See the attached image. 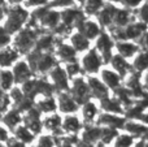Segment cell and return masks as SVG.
Here are the masks:
<instances>
[{"label":"cell","mask_w":148,"mask_h":147,"mask_svg":"<svg viewBox=\"0 0 148 147\" xmlns=\"http://www.w3.org/2000/svg\"><path fill=\"white\" fill-rule=\"evenodd\" d=\"M30 17L31 12H29L25 7H21V4L9 5V9L3 16V29L13 35L25 27V25L30 21Z\"/></svg>","instance_id":"obj_1"},{"label":"cell","mask_w":148,"mask_h":147,"mask_svg":"<svg viewBox=\"0 0 148 147\" xmlns=\"http://www.w3.org/2000/svg\"><path fill=\"white\" fill-rule=\"evenodd\" d=\"M39 35H40V34H39L36 26H31L30 23H29V26H25V27L21 29L18 33L14 34L13 47H14L21 55H27L29 52L35 49L36 41H38Z\"/></svg>","instance_id":"obj_2"},{"label":"cell","mask_w":148,"mask_h":147,"mask_svg":"<svg viewBox=\"0 0 148 147\" xmlns=\"http://www.w3.org/2000/svg\"><path fill=\"white\" fill-rule=\"evenodd\" d=\"M79 63L82 65L83 73L92 76L97 72H101L103 65H104L105 61L103 59V56L100 55V52L94 47V48H90L88 51L84 52L83 56L79 60Z\"/></svg>","instance_id":"obj_3"},{"label":"cell","mask_w":148,"mask_h":147,"mask_svg":"<svg viewBox=\"0 0 148 147\" xmlns=\"http://www.w3.org/2000/svg\"><path fill=\"white\" fill-rule=\"evenodd\" d=\"M69 91L74 96V99H75L81 106H83L84 103H87V102L92 98L91 90H90V86H88V81L84 80V78L81 77V76L73 78L72 83H70Z\"/></svg>","instance_id":"obj_4"},{"label":"cell","mask_w":148,"mask_h":147,"mask_svg":"<svg viewBox=\"0 0 148 147\" xmlns=\"http://www.w3.org/2000/svg\"><path fill=\"white\" fill-rule=\"evenodd\" d=\"M95 48L100 52L105 63H109L112 56L114 55L116 48V39L110 33H104L103 31L96 39H95Z\"/></svg>","instance_id":"obj_5"},{"label":"cell","mask_w":148,"mask_h":147,"mask_svg":"<svg viewBox=\"0 0 148 147\" xmlns=\"http://www.w3.org/2000/svg\"><path fill=\"white\" fill-rule=\"evenodd\" d=\"M49 81L52 82V85L55 86L57 93H62V91H69L70 90V77L68 74L65 67H61L60 64H57L51 72L48 73Z\"/></svg>","instance_id":"obj_6"},{"label":"cell","mask_w":148,"mask_h":147,"mask_svg":"<svg viewBox=\"0 0 148 147\" xmlns=\"http://www.w3.org/2000/svg\"><path fill=\"white\" fill-rule=\"evenodd\" d=\"M13 74H14L16 78V83L17 85H22L26 81H29L30 78H33L34 76V70L33 68L30 67L27 60H18L12 68Z\"/></svg>","instance_id":"obj_7"},{"label":"cell","mask_w":148,"mask_h":147,"mask_svg":"<svg viewBox=\"0 0 148 147\" xmlns=\"http://www.w3.org/2000/svg\"><path fill=\"white\" fill-rule=\"evenodd\" d=\"M116 10H117V7L113 3H109V1L105 3V5L101 8V10L96 14V20L101 25V27H105V29L112 27Z\"/></svg>","instance_id":"obj_8"},{"label":"cell","mask_w":148,"mask_h":147,"mask_svg":"<svg viewBox=\"0 0 148 147\" xmlns=\"http://www.w3.org/2000/svg\"><path fill=\"white\" fill-rule=\"evenodd\" d=\"M87 81H88L91 95L94 99L103 100V99L109 96V89H108V86L103 82V80H99V78L94 77V76H88V77H87Z\"/></svg>","instance_id":"obj_9"},{"label":"cell","mask_w":148,"mask_h":147,"mask_svg":"<svg viewBox=\"0 0 148 147\" xmlns=\"http://www.w3.org/2000/svg\"><path fill=\"white\" fill-rule=\"evenodd\" d=\"M57 104H59V109L64 113H73L79 108L81 104L74 99V96L70 94V91H62L59 93L57 96Z\"/></svg>","instance_id":"obj_10"},{"label":"cell","mask_w":148,"mask_h":147,"mask_svg":"<svg viewBox=\"0 0 148 147\" xmlns=\"http://www.w3.org/2000/svg\"><path fill=\"white\" fill-rule=\"evenodd\" d=\"M77 54L78 52L75 51V48L70 43H61L60 42L55 48V55H56L57 60L60 63H64V64L77 60Z\"/></svg>","instance_id":"obj_11"},{"label":"cell","mask_w":148,"mask_h":147,"mask_svg":"<svg viewBox=\"0 0 148 147\" xmlns=\"http://www.w3.org/2000/svg\"><path fill=\"white\" fill-rule=\"evenodd\" d=\"M116 49L126 59H134L135 55L142 49L140 44L134 41H116Z\"/></svg>","instance_id":"obj_12"},{"label":"cell","mask_w":148,"mask_h":147,"mask_svg":"<svg viewBox=\"0 0 148 147\" xmlns=\"http://www.w3.org/2000/svg\"><path fill=\"white\" fill-rule=\"evenodd\" d=\"M101 80L105 85L108 86V89L112 91L117 90L118 87L122 86V76L118 72H116L114 69H108V68H104L101 69Z\"/></svg>","instance_id":"obj_13"},{"label":"cell","mask_w":148,"mask_h":147,"mask_svg":"<svg viewBox=\"0 0 148 147\" xmlns=\"http://www.w3.org/2000/svg\"><path fill=\"white\" fill-rule=\"evenodd\" d=\"M77 30L81 31L82 34H84V35H86L90 41L96 39L97 36L103 33V31H101V25H100L97 21L88 20V18H86V20H84L83 22H82L81 25L77 27Z\"/></svg>","instance_id":"obj_14"},{"label":"cell","mask_w":148,"mask_h":147,"mask_svg":"<svg viewBox=\"0 0 148 147\" xmlns=\"http://www.w3.org/2000/svg\"><path fill=\"white\" fill-rule=\"evenodd\" d=\"M40 113L42 112L35 107V108L29 109V111L26 112V116L23 117L25 125L31 130V132L35 133V134H38V133L42 130V126H43V122L40 121Z\"/></svg>","instance_id":"obj_15"},{"label":"cell","mask_w":148,"mask_h":147,"mask_svg":"<svg viewBox=\"0 0 148 147\" xmlns=\"http://www.w3.org/2000/svg\"><path fill=\"white\" fill-rule=\"evenodd\" d=\"M110 65H112V68L116 70V72H118L121 76H122L123 78L126 77L127 74H130L131 72H133V67H131V63L127 61V59L126 57H123L122 55H120L117 52V54H114L112 56V59L109 60Z\"/></svg>","instance_id":"obj_16"},{"label":"cell","mask_w":148,"mask_h":147,"mask_svg":"<svg viewBox=\"0 0 148 147\" xmlns=\"http://www.w3.org/2000/svg\"><path fill=\"white\" fill-rule=\"evenodd\" d=\"M131 22H133V13H131V9H127V8H125V7L117 8L116 14H114V20H113V26L110 29H122V27H126V26Z\"/></svg>","instance_id":"obj_17"},{"label":"cell","mask_w":148,"mask_h":147,"mask_svg":"<svg viewBox=\"0 0 148 147\" xmlns=\"http://www.w3.org/2000/svg\"><path fill=\"white\" fill-rule=\"evenodd\" d=\"M69 43L75 48L77 52H86L91 48V41L78 30H75L74 33L70 34Z\"/></svg>","instance_id":"obj_18"},{"label":"cell","mask_w":148,"mask_h":147,"mask_svg":"<svg viewBox=\"0 0 148 147\" xmlns=\"http://www.w3.org/2000/svg\"><path fill=\"white\" fill-rule=\"evenodd\" d=\"M21 54L14 48V47H4L1 48V67L3 68H10L20 60Z\"/></svg>","instance_id":"obj_19"},{"label":"cell","mask_w":148,"mask_h":147,"mask_svg":"<svg viewBox=\"0 0 148 147\" xmlns=\"http://www.w3.org/2000/svg\"><path fill=\"white\" fill-rule=\"evenodd\" d=\"M131 67H133V72L139 73V74H143L146 70H148V49L142 48L135 55L131 63Z\"/></svg>","instance_id":"obj_20"},{"label":"cell","mask_w":148,"mask_h":147,"mask_svg":"<svg viewBox=\"0 0 148 147\" xmlns=\"http://www.w3.org/2000/svg\"><path fill=\"white\" fill-rule=\"evenodd\" d=\"M97 124L100 125H105V126H112V128H125V124H126V120L123 117H118V116H114V113H104V115H100L99 116V120H97Z\"/></svg>","instance_id":"obj_21"},{"label":"cell","mask_w":148,"mask_h":147,"mask_svg":"<svg viewBox=\"0 0 148 147\" xmlns=\"http://www.w3.org/2000/svg\"><path fill=\"white\" fill-rule=\"evenodd\" d=\"M57 43L55 42V36L52 34H40L36 41L35 49L42 52H51L53 48H56Z\"/></svg>","instance_id":"obj_22"},{"label":"cell","mask_w":148,"mask_h":147,"mask_svg":"<svg viewBox=\"0 0 148 147\" xmlns=\"http://www.w3.org/2000/svg\"><path fill=\"white\" fill-rule=\"evenodd\" d=\"M35 107L40 112H44V113H53L56 109H59L57 100L52 95L51 96H42L40 100L36 102Z\"/></svg>","instance_id":"obj_23"},{"label":"cell","mask_w":148,"mask_h":147,"mask_svg":"<svg viewBox=\"0 0 148 147\" xmlns=\"http://www.w3.org/2000/svg\"><path fill=\"white\" fill-rule=\"evenodd\" d=\"M100 104H101V108L104 109L105 112H108V113H122L123 112L122 103H121L116 96L114 98L108 96V98L100 100Z\"/></svg>","instance_id":"obj_24"},{"label":"cell","mask_w":148,"mask_h":147,"mask_svg":"<svg viewBox=\"0 0 148 147\" xmlns=\"http://www.w3.org/2000/svg\"><path fill=\"white\" fill-rule=\"evenodd\" d=\"M0 80H1V89L5 93H9V91L14 87V85H17V83H16L14 74H13V70L8 69V68H3Z\"/></svg>","instance_id":"obj_25"},{"label":"cell","mask_w":148,"mask_h":147,"mask_svg":"<svg viewBox=\"0 0 148 147\" xmlns=\"http://www.w3.org/2000/svg\"><path fill=\"white\" fill-rule=\"evenodd\" d=\"M21 119H22V117H21V112L18 111V109L9 108V111H7L4 113V116H3V122H4V125H7L9 129H14L21 122Z\"/></svg>","instance_id":"obj_26"},{"label":"cell","mask_w":148,"mask_h":147,"mask_svg":"<svg viewBox=\"0 0 148 147\" xmlns=\"http://www.w3.org/2000/svg\"><path fill=\"white\" fill-rule=\"evenodd\" d=\"M43 125H44V128H46L47 130L52 132L53 134H59V133L61 132V129H62V120H61V117H60L59 115L53 113L52 116L47 117V119L44 120Z\"/></svg>","instance_id":"obj_27"},{"label":"cell","mask_w":148,"mask_h":147,"mask_svg":"<svg viewBox=\"0 0 148 147\" xmlns=\"http://www.w3.org/2000/svg\"><path fill=\"white\" fill-rule=\"evenodd\" d=\"M101 138V129L99 126H87L84 129V132L82 133V141L84 142H88V143H96L100 141Z\"/></svg>","instance_id":"obj_28"},{"label":"cell","mask_w":148,"mask_h":147,"mask_svg":"<svg viewBox=\"0 0 148 147\" xmlns=\"http://www.w3.org/2000/svg\"><path fill=\"white\" fill-rule=\"evenodd\" d=\"M82 129V124L75 116H66L62 121V130L69 134H77Z\"/></svg>","instance_id":"obj_29"},{"label":"cell","mask_w":148,"mask_h":147,"mask_svg":"<svg viewBox=\"0 0 148 147\" xmlns=\"http://www.w3.org/2000/svg\"><path fill=\"white\" fill-rule=\"evenodd\" d=\"M105 3H107V0H86L82 8L87 16H96L105 5Z\"/></svg>","instance_id":"obj_30"},{"label":"cell","mask_w":148,"mask_h":147,"mask_svg":"<svg viewBox=\"0 0 148 147\" xmlns=\"http://www.w3.org/2000/svg\"><path fill=\"white\" fill-rule=\"evenodd\" d=\"M14 135L17 139H20L21 142L26 143V145H27V143H31L34 141V138H35V133L31 132L26 125H21V126L16 128Z\"/></svg>","instance_id":"obj_31"},{"label":"cell","mask_w":148,"mask_h":147,"mask_svg":"<svg viewBox=\"0 0 148 147\" xmlns=\"http://www.w3.org/2000/svg\"><path fill=\"white\" fill-rule=\"evenodd\" d=\"M123 129L127 130L133 135H136V137H140V135L142 137H146V134H148V128L146 125L140 124V122H134V121L126 122Z\"/></svg>","instance_id":"obj_32"},{"label":"cell","mask_w":148,"mask_h":147,"mask_svg":"<svg viewBox=\"0 0 148 147\" xmlns=\"http://www.w3.org/2000/svg\"><path fill=\"white\" fill-rule=\"evenodd\" d=\"M96 115H97V108L94 104V102L88 100L87 103H84L83 106H82V116H83V119L86 120V121H88V122L92 121Z\"/></svg>","instance_id":"obj_33"},{"label":"cell","mask_w":148,"mask_h":147,"mask_svg":"<svg viewBox=\"0 0 148 147\" xmlns=\"http://www.w3.org/2000/svg\"><path fill=\"white\" fill-rule=\"evenodd\" d=\"M118 135L117 129L112 126H105L101 129V138H100V142H103L104 145H109L113 139Z\"/></svg>","instance_id":"obj_34"},{"label":"cell","mask_w":148,"mask_h":147,"mask_svg":"<svg viewBox=\"0 0 148 147\" xmlns=\"http://www.w3.org/2000/svg\"><path fill=\"white\" fill-rule=\"evenodd\" d=\"M65 69H66V72H68V74H69L70 78H75V77H78L81 73H83V70H82V65L78 60L66 63V64H65Z\"/></svg>","instance_id":"obj_35"},{"label":"cell","mask_w":148,"mask_h":147,"mask_svg":"<svg viewBox=\"0 0 148 147\" xmlns=\"http://www.w3.org/2000/svg\"><path fill=\"white\" fill-rule=\"evenodd\" d=\"M133 143H134L133 134H121V135H117L114 147H131Z\"/></svg>","instance_id":"obj_36"},{"label":"cell","mask_w":148,"mask_h":147,"mask_svg":"<svg viewBox=\"0 0 148 147\" xmlns=\"http://www.w3.org/2000/svg\"><path fill=\"white\" fill-rule=\"evenodd\" d=\"M75 0H49V7L55 8V9H65V8H70L74 5Z\"/></svg>","instance_id":"obj_37"},{"label":"cell","mask_w":148,"mask_h":147,"mask_svg":"<svg viewBox=\"0 0 148 147\" xmlns=\"http://www.w3.org/2000/svg\"><path fill=\"white\" fill-rule=\"evenodd\" d=\"M136 17H138L139 21H142V22H144L148 25V0H146V1L138 8Z\"/></svg>","instance_id":"obj_38"},{"label":"cell","mask_w":148,"mask_h":147,"mask_svg":"<svg viewBox=\"0 0 148 147\" xmlns=\"http://www.w3.org/2000/svg\"><path fill=\"white\" fill-rule=\"evenodd\" d=\"M146 0H120V3L122 4V7L127 8V9H135V8H139Z\"/></svg>","instance_id":"obj_39"},{"label":"cell","mask_w":148,"mask_h":147,"mask_svg":"<svg viewBox=\"0 0 148 147\" xmlns=\"http://www.w3.org/2000/svg\"><path fill=\"white\" fill-rule=\"evenodd\" d=\"M53 146H55L53 138L49 137V135H43V137H40L38 141V145H36V147H53Z\"/></svg>","instance_id":"obj_40"},{"label":"cell","mask_w":148,"mask_h":147,"mask_svg":"<svg viewBox=\"0 0 148 147\" xmlns=\"http://www.w3.org/2000/svg\"><path fill=\"white\" fill-rule=\"evenodd\" d=\"M48 4H49V0H26L25 1L26 8H39Z\"/></svg>","instance_id":"obj_41"},{"label":"cell","mask_w":148,"mask_h":147,"mask_svg":"<svg viewBox=\"0 0 148 147\" xmlns=\"http://www.w3.org/2000/svg\"><path fill=\"white\" fill-rule=\"evenodd\" d=\"M26 143L21 142L20 139H17V138H13V139H8V147H25Z\"/></svg>","instance_id":"obj_42"},{"label":"cell","mask_w":148,"mask_h":147,"mask_svg":"<svg viewBox=\"0 0 148 147\" xmlns=\"http://www.w3.org/2000/svg\"><path fill=\"white\" fill-rule=\"evenodd\" d=\"M138 43L140 44V47H142L143 49H148V30L143 34V36L139 39Z\"/></svg>","instance_id":"obj_43"},{"label":"cell","mask_w":148,"mask_h":147,"mask_svg":"<svg viewBox=\"0 0 148 147\" xmlns=\"http://www.w3.org/2000/svg\"><path fill=\"white\" fill-rule=\"evenodd\" d=\"M142 82H143V87L146 90V93H148V70H146L142 76Z\"/></svg>","instance_id":"obj_44"},{"label":"cell","mask_w":148,"mask_h":147,"mask_svg":"<svg viewBox=\"0 0 148 147\" xmlns=\"http://www.w3.org/2000/svg\"><path fill=\"white\" fill-rule=\"evenodd\" d=\"M7 1L9 5H18V4H21V3L26 1V0H7Z\"/></svg>","instance_id":"obj_45"},{"label":"cell","mask_w":148,"mask_h":147,"mask_svg":"<svg viewBox=\"0 0 148 147\" xmlns=\"http://www.w3.org/2000/svg\"><path fill=\"white\" fill-rule=\"evenodd\" d=\"M77 147H94L92 143H88V142H84V141H82V142H79Z\"/></svg>","instance_id":"obj_46"},{"label":"cell","mask_w":148,"mask_h":147,"mask_svg":"<svg viewBox=\"0 0 148 147\" xmlns=\"http://www.w3.org/2000/svg\"><path fill=\"white\" fill-rule=\"evenodd\" d=\"M75 3H78L79 5H83L84 3H86V0H75Z\"/></svg>","instance_id":"obj_47"},{"label":"cell","mask_w":148,"mask_h":147,"mask_svg":"<svg viewBox=\"0 0 148 147\" xmlns=\"http://www.w3.org/2000/svg\"><path fill=\"white\" fill-rule=\"evenodd\" d=\"M107 1H109V3H114V1H120V0H107Z\"/></svg>","instance_id":"obj_48"},{"label":"cell","mask_w":148,"mask_h":147,"mask_svg":"<svg viewBox=\"0 0 148 147\" xmlns=\"http://www.w3.org/2000/svg\"><path fill=\"white\" fill-rule=\"evenodd\" d=\"M144 147H148V142H146V145H144Z\"/></svg>","instance_id":"obj_49"}]
</instances>
